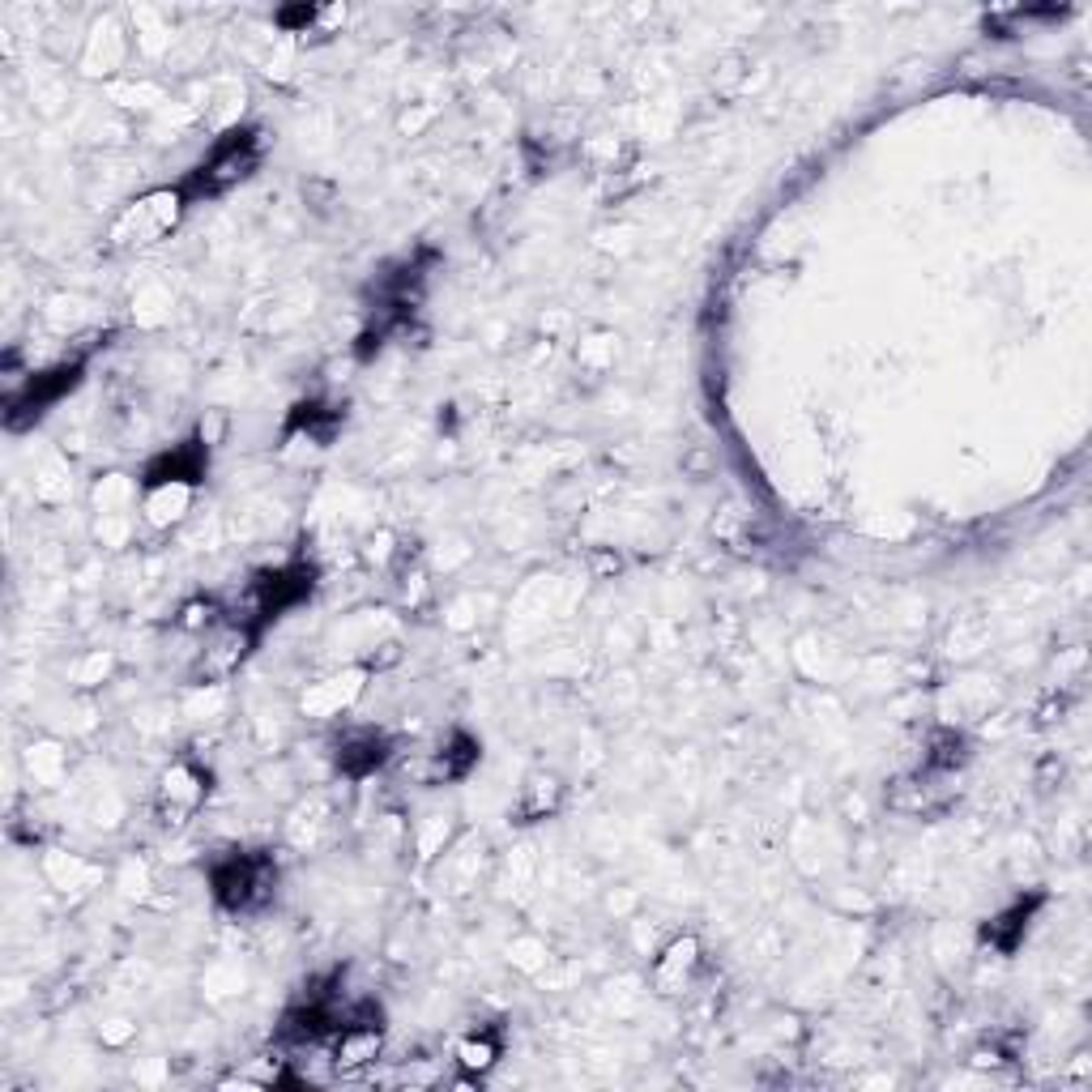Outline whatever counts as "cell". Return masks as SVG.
Returning a JSON list of instances; mask_svg holds the SVG:
<instances>
[{
	"label": "cell",
	"instance_id": "cell-1",
	"mask_svg": "<svg viewBox=\"0 0 1092 1092\" xmlns=\"http://www.w3.org/2000/svg\"><path fill=\"white\" fill-rule=\"evenodd\" d=\"M184 188H158V192H146L137 197L112 226V243L116 248H146V243H158L184 214Z\"/></svg>",
	"mask_w": 1092,
	"mask_h": 1092
},
{
	"label": "cell",
	"instance_id": "cell-2",
	"mask_svg": "<svg viewBox=\"0 0 1092 1092\" xmlns=\"http://www.w3.org/2000/svg\"><path fill=\"white\" fill-rule=\"evenodd\" d=\"M256 158H260V146H256V137L252 133H231L201 167H197V175H192V184L184 188V197H197V192H222V188H231V184H239L252 167H256Z\"/></svg>",
	"mask_w": 1092,
	"mask_h": 1092
},
{
	"label": "cell",
	"instance_id": "cell-3",
	"mask_svg": "<svg viewBox=\"0 0 1092 1092\" xmlns=\"http://www.w3.org/2000/svg\"><path fill=\"white\" fill-rule=\"evenodd\" d=\"M363 683H368V670H363V666H346V670H338V675L312 683V687L300 696V709H304L308 717H338V713H346V709L363 696Z\"/></svg>",
	"mask_w": 1092,
	"mask_h": 1092
},
{
	"label": "cell",
	"instance_id": "cell-4",
	"mask_svg": "<svg viewBox=\"0 0 1092 1092\" xmlns=\"http://www.w3.org/2000/svg\"><path fill=\"white\" fill-rule=\"evenodd\" d=\"M269 884H273V871H269V863H260V858H235V863H226V867L218 871V897H222V905H231V909H248V905L265 901V897H269Z\"/></svg>",
	"mask_w": 1092,
	"mask_h": 1092
},
{
	"label": "cell",
	"instance_id": "cell-5",
	"mask_svg": "<svg viewBox=\"0 0 1092 1092\" xmlns=\"http://www.w3.org/2000/svg\"><path fill=\"white\" fill-rule=\"evenodd\" d=\"M158 798H163L167 824H180L184 815H192V811L205 802V777H201L197 768H188V764H175V768H167Z\"/></svg>",
	"mask_w": 1092,
	"mask_h": 1092
},
{
	"label": "cell",
	"instance_id": "cell-6",
	"mask_svg": "<svg viewBox=\"0 0 1092 1092\" xmlns=\"http://www.w3.org/2000/svg\"><path fill=\"white\" fill-rule=\"evenodd\" d=\"M188 508H192V482H150V491L141 499V516L154 529L180 525Z\"/></svg>",
	"mask_w": 1092,
	"mask_h": 1092
},
{
	"label": "cell",
	"instance_id": "cell-7",
	"mask_svg": "<svg viewBox=\"0 0 1092 1092\" xmlns=\"http://www.w3.org/2000/svg\"><path fill=\"white\" fill-rule=\"evenodd\" d=\"M696 965H700V939H696V935L675 939V943L658 956V965H653V982H658V990H662V994H679V990L692 982Z\"/></svg>",
	"mask_w": 1092,
	"mask_h": 1092
},
{
	"label": "cell",
	"instance_id": "cell-8",
	"mask_svg": "<svg viewBox=\"0 0 1092 1092\" xmlns=\"http://www.w3.org/2000/svg\"><path fill=\"white\" fill-rule=\"evenodd\" d=\"M44 875H48V884L61 888V892H86V888H95V884L103 880V871H99L95 863H86V858H78V854H65V850H52V854L44 858Z\"/></svg>",
	"mask_w": 1092,
	"mask_h": 1092
},
{
	"label": "cell",
	"instance_id": "cell-9",
	"mask_svg": "<svg viewBox=\"0 0 1092 1092\" xmlns=\"http://www.w3.org/2000/svg\"><path fill=\"white\" fill-rule=\"evenodd\" d=\"M385 755H389V743H385L380 734H355V738L342 743L338 764H342V772H351V777H368V772H376V768L385 764Z\"/></svg>",
	"mask_w": 1092,
	"mask_h": 1092
},
{
	"label": "cell",
	"instance_id": "cell-10",
	"mask_svg": "<svg viewBox=\"0 0 1092 1092\" xmlns=\"http://www.w3.org/2000/svg\"><path fill=\"white\" fill-rule=\"evenodd\" d=\"M380 1054V1028L372 1024H351L338 1041V1067H363Z\"/></svg>",
	"mask_w": 1092,
	"mask_h": 1092
},
{
	"label": "cell",
	"instance_id": "cell-11",
	"mask_svg": "<svg viewBox=\"0 0 1092 1092\" xmlns=\"http://www.w3.org/2000/svg\"><path fill=\"white\" fill-rule=\"evenodd\" d=\"M99 61H103V73L120 69V61H124V39H120V31H112V27H107V39H103V27L95 31L90 52H86V69H90V73H99Z\"/></svg>",
	"mask_w": 1092,
	"mask_h": 1092
},
{
	"label": "cell",
	"instance_id": "cell-12",
	"mask_svg": "<svg viewBox=\"0 0 1092 1092\" xmlns=\"http://www.w3.org/2000/svg\"><path fill=\"white\" fill-rule=\"evenodd\" d=\"M495 1058H499V1045H495L491 1037H465V1041L457 1045V1062H461L465 1071H491Z\"/></svg>",
	"mask_w": 1092,
	"mask_h": 1092
},
{
	"label": "cell",
	"instance_id": "cell-13",
	"mask_svg": "<svg viewBox=\"0 0 1092 1092\" xmlns=\"http://www.w3.org/2000/svg\"><path fill=\"white\" fill-rule=\"evenodd\" d=\"M129 499H133V482H129L124 474H107V478L95 487V504H99V512H124V508H129Z\"/></svg>",
	"mask_w": 1092,
	"mask_h": 1092
},
{
	"label": "cell",
	"instance_id": "cell-14",
	"mask_svg": "<svg viewBox=\"0 0 1092 1092\" xmlns=\"http://www.w3.org/2000/svg\"><path fill=\"white\" fill-rule=\"evenodd\" d=\"M35 495L48 499V504L65 499V495H69V465H65V461H48V465L39 470V478H35Z\"/></svg>",
	"mask_w": 1092,
	"mask_h": 1092
},
{
	"label": "cell",
	"instance_id": "cell-15",
	"mask_svg": "<svg viewBox=\"0 0 1092 1092\" xmlns=\"http://www.w3.org/2000/svg\"><path fill=\"white\" fill-rule=\"evenodd\" d=\"M27 768H31L39 781H56V777H61V768H65V751H61V747H52V743L31 747V751H27Z\"/></svg>",
	"mask_w": 1092,
	"mask_h": 1092
},
{
	"label": "cell",
	"instance_id": "cell-16",
	"mask_svg": "<svg viewBox=\"0 0 1092 1092\" xmlns=\"http://www.w3.org/2000/svg\"><path fill=\"white\" fill-rule=\"evenodd\" d=\"M560 798V781L556 777H533L529 781V798H525V811L529 815H546Z\"/></svg>",
	"mask_w": 1092,
	"mask_h": 1092
},
{
	"label": "cell",
	"instance_id": "cell-17",
	"mask_svg": "<svg viewBox=\"0 0 1092 1092\" xmlns=\"http://www.w3.org/2000/svg\"><path fill=\"white\" fill-rule=\"evenodd\" d=\"M112 99L124 103V107H154V103L163 99V90H158V86H146V82H137V86H112Z\"/></svg>",
	"mask_w": 1092,
	"mask_h": 1092
},
{
	"label": "cell",
	"instance_id": "cell-18",
	"mask_svg": "<svg viewBox=\"0 0 1092 1092\" xmlns=\"http://www.w3.org/2000/svg\"><path fill=\"white\" fill-rule=\"evenodd\" d=\"M713 86H717L721 95H734V90L743 86V61H738V56L721 61V65H717V73H713Z\"/></svg>",
	"mask_w": 1092,
	"mask_h": 1092
},
{
	"label": "cell",
	"instance_id": "cell-19",
	"mask_svg": "<svg viewBox=\"0 0 1092 1092\" xmlns=\"http://www.w3.org/2000/svg\"><path fill=\"white\" fill-rule=\"evenodd\" d=\"M107 670H112V653H90V658L82 662V670H78V683H82V687H95Z\"/></svg>",
	"mask_w": 1092,
	"mask_h": 1092
},
{
	"label": "cell",
	"instance_id": "cell-20",
	"mask_svg": "<svg viewBox=\"0 0 1092 1092\" xmlns=\"http://www.w3.org/2000/svg\"><path fill=\"white\" fill-rule=\"evenodd\" d=\"M129 1037H133V1024H129V1020H112V1024L103 1028V1041H107V1045H124Z\"/></svg>",
	"mask_w": 1092,
	"mask_h": 1092
}]
</instances>
